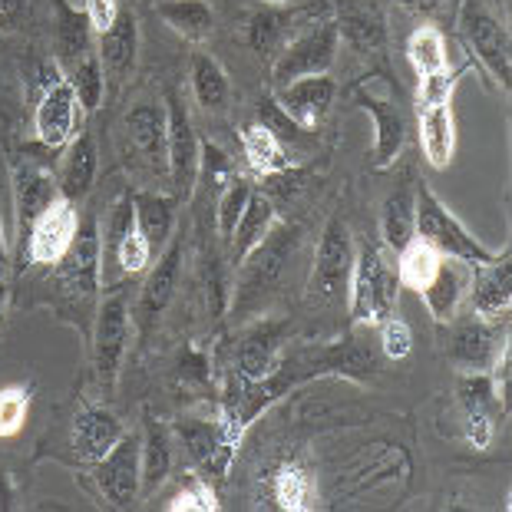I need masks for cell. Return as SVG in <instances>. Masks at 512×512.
Masks as SVG:
<instances>
[{"instance_id":"cell-1","label":"cell","mask_w":512,"mask_h":512,"mask_svg":"<svg viewBox=\"0 0 512 512\" xmlns=\"http://www.w3.org/2000/svg\"><path fill=\"white\" fill-rule=\"evenodd\" d=\"M57 268V288L63 294V301H70V308H80L83 318L96 314V298H100V285H103V235H100V222L93 215L80 219L76 228V238L70 245V252L60 258ZM83 334H90L83 321Z\"/></svg>"},{"instance_id":"cell-2","label":"cell","mask_w":512,"mask_h":512,"mask_svg":"<svg viewBox=\"0 0 512 512\" xmlns=\"http://www.w3.org/2000/svg\"><path fill=\"white\" fill-rule=\"evenodd\" d=\"M400 281L397 271L387 265L384 245L364 242L354 255L351 285H347V311L354 324H380L390 314H397Z\"/></svg>"},{"instance_id":"cell-3","label":"cell","mask_w":512,"mask_h":512,"mask_svg":"<svg viewBox=\"0 0 512 512\" xmlns=\"http://www.w3.org/2000/svg\"><path fill=\"white\" fill-rule=\"evenodd\" d=\"M417 235L430 242L443 258L463 261V265L479 268L496 261L506 252H493L466 228L456 215L446 209L443 199L430 189V182H417Z\"/></svg>"},{"instance_id":"cell-4","label":"cell","mask_w":512,"mask_h":512,"mask_svg":"<svg viewBox=\"0 0 512 512\" xmlns=\"http://www.w3.org/2000/svg\"><path fill=\"white\" fill-rule=\"evenodd\" d=\"M129 341H133V294H129V288H116L96 304L90 331L93 370L106 394H113Z\"/></svg>"},{"instance_id":"cell-5","label":"cell","mask_w":512,"mask_h":512,"mask_svg":"<svg viewBox=\"0 0 512 512\" xmlns=\"http://www.w3.org/2000/svg\"><path fill=\"white\" fill-rule=\"evenodd\" d=\"M80 100H76L73 86L63 73L60 63H47L40 70V96L34 110V133L43 149H63L70 139L80 133Z\"/></svg>"},{"instance_id":"cell-6","label":"cell","mask_w":512,"mask_h":512,"mask_svg":"<svg viewBox=\"0 0 512 512\" xmlns=\"http://www.w3.org/2000/svg\"><path fill=\"white\" fill-rule=\"evenodd\" d=\"M354 238L351 228H347L344 219H331L324 225L318 252H314V265L308 275V298L311 304H337L347 294V285H351V271H354Z\"/></svg>"},{"instance_id":"cell-7","label":"cell","mask_w":512,"mask_h":512,"mask_svg":"<svg viewBox=\"0 0 512 512\" xmlns=\"http://www.w3.org/2000/svg\"><path fill=\"white\" fill-rule=\"evenodd\" d=\"M337 53H341V34H337L334 17H324L321 24L301 30L298 37H291L278 50V57L271 60V90H278V86L291 80H301V76L331 73Z\"/></svg>"},{"instance_id":"cell-8","label":"cell","mask_w":512,"mask_h":512,"mask_svg":"<svg viewBox=\"0 0 512 512\" xmlns=\"http://www.w3.org/2000/svg\"><path fill=\"white\" fill-rule=\"evenodd\" d=\"M298 228L294 225H285V222H275V228L268 232V238L261 242L255 252H248V258L242 261V271H238V285H235V308L245 311L252 308V304L261 298V294H268L271 285L281 278V271H285L288 258L294 255V248H298Z\"/></svg>"},{"instance_id":"cell-9","label":"cell","mask_w":512,"mask_h":512,"mask_svg":"<svg viewBox=\"0 0 512 512\" xmlns=\"http://www.w3.org/2000/svg\"><path fill=\"white\" fill-rule=\"evenodd\" d=\"M460 37L470 47L473 57L483 63L486 73L509 90L512 80V47H509V30L499 24V17L479 0H463L460 7Z\"/></svg>"},{"instance_id":"cell-10","label":"cell","mask_w":512,"mask_h":512,"mask_svg":"<svg viewBox=\"0 0 512 512\" xmlns=\"http://www.w3.org/2000/svg\"><path fill=\"white\" fill-rule=\"evenodd\" d=\"M10 192H14V215H17V248L24 252L27 235L43 209L60 195V185L53 169L43 159L17 156L10 162Z\"/></svg>"},{"instance_id":"cell-11","label":"cell","mask_w":512,"mask_h":512,"mask_svg":"<svg viewBox=\"0 0 512 512\" xmlns=\"http://www.w3.org/2000/svg\"><path fill=\"white\" fill-rule=\"evenodd\" d=\"M76 228H80V205H73L70 199L57 195L43 215L34 222L27 235V245L20 252V265H43V268H53L60 265V258L70 252L73 238H76Z\"/></svg>"},{"instance_id":"cell-12","label":"cell","mask_w":512,"mask_h":512,"mask_svg":"<svg viewBox=\"0 0 512 512\" xmlns=\"http://www.w3.org/2000/svg\"><path fill=\"white\" fill-rule=\"evenodd\" d=\"M354 103L374 119V152H370V166L377 172L390 169L403 152V146H407V116H403L400 103L390 93H377L370 83L357 86Z\"/></svg>"},{"instance_id":"cell-13","label":"cell","mask_w":512,"mask_h":512,"mask_svg":"<svg viewBox=\"0 0 512 512\" xmlns=\"http://www.w3.org/2000/svg\"><path fill=\"white\" fill-rule=\"evenodd\" d=\"M172 437L179 440L185 460H189L205 479L228 476L235 450L222 446L219 417L209 420V417H195V413H182V417H176V423H172Z\"/></svg>"},{"instance_id":"cell-14","label":"cell","mask_w":512,"mask_h":512,"mask_svg":"<svg viewBox=\"0 0 512 512\" xmlns=\"http://www.w3.org/2000/svg\"><path fill=\"white\" fill-rule=\"evenodd\" d=\"M166 116V172L176 185L179 199H189L195 189V176H199V136H195L192 116L176 93L166 96Z\"/></svg>"},{"instance_id":"cell-15","label":"cell","mask_w":512,"mask_h":512,"mask_svg":"<svg viewBox=\"0 0 512 512\" xmlns=\"http://www.w3.org/2000/svg\"><path fill=\"white\" fill-rule=\"evenodd\" d=\"M509 337L499 328V321H486V318H463V321H450V337H446V357L450 364L460 370V374H470V370H489L496 361L499 347H503Z\"/></svg>"},{"instance_id":"cell-16","label":"cell","mask_w":512,"mask_h":512,"mask_svg":"<svg viewBox=\"0 0 512 512\" xmlns=\"http://www.w3.org/2000/svg\"><path fill=\"white\" fill-rule=\"evenodd\" d=\"M139 450H143V440L136 433H123V440L100 463H93V483L106 503L116 509L133 506L139 499V476H143L139 473Z\"/></svg>"},{"instance_id":"cell-17","label":"cell","mask_w":512,"mask_h":512,"mask_svg":"<svg viewBox=\"0 0 512 512\" xmlns=\"http://www.w3.org/2000/svg\"><path fill=\"white\" fill-rule=\"evenodd\" d=\"M285 341L288 324L285 321H258L245 331L242 344H238L235 374L245 380H265L285 361Z\"/></svg>"},{"instance_id":"cell-18","label":"cell","mask_w":512,"mask_h":512,"mask_svg":"<svg viewBox=\"0 0 512 512\" xmlns=\"http://www.w3.org/2000/svg\"><path fill=\"white\" fill-rule=\"evenodd\" d=\"M166 129H169L166 103L143 100V103L129 106L123 116L126 143L149 169H166Z\"/></svg>"},{"instance_id":"cell-19","label":"cell","mask_w":512,"mask_h":512,"mask_svg":"<svg viewBox=\"0 0 512 512\" xmlns=\"http://www.w3.org/2000/svg\"><path fill=\"white\" fill-rule=\"evenodd\" d=\"M271 96H275L281 110H285L301 129H311L331 113L337 83L331 80V73L301 76V80H291L285 86H278V90H271Z\"/></svg>"},{"instance_id":"cell-20","label":"cell","mask_w":512,"mask_h":512,"mask_svg":"<svg viewBox=\"0 0 512 512\" xmlns=\"http://www.w3.org/2000/svg\"><path fill=\"white\" fill-rule=\"evenodd\" d=\"M126 427L119 423L116 413L106 407H96V403H86L80 413L73 417L70 427V450L80 463H100L113 446L123 440Z\"/></svg>"},{"instance_id":"cell-21","label":"cell","mask_w":512,"mask_h":512,"mask_svg":"<svg viewBox=\"0 0 512 512\" xmlns=\"http://www.w3.org/2000/svg\"><path fill=\"white\" fill-rule=\"evenodd\" d=\"M96 172H100V146H96V136L90 129H80V133L63 146V159L57 172L60 195L70 199L73 205H80L86 195L93 192Z\"/></svg>"},{"instance_id":"cell-22","label":"cell","mask_w":512,"mask_h":512,"mask_svg":"<svg viewBox=\"0 0 512 512\" xmlns=\"http://www.w3.org/2000/svg\"><path fill=\"white\" fill-rule=\"evenodd\" d=\"M470 308L476 318L486 321H506L512 308V271H509V252L499 255L489 265L473 268L470 275Z\"/></svg>"},{"instance_id":"cell-23","label":"cell","mask_w":512,"mask_h":512,"mask_svg":"<svg viewBox=\"0 0 512 512\" xmlns=\"http://www.w3.org/2000/svg\"><path fill=\"white\" fill-rule=\"evenodd\" d=\"M179 275H182V238L172 235L166 252L159 255L156 268L149 271L146 285H143V291H139V314L136 318L146 331L162 318V311L169 308L172 294H176V288H179Z\"/></svg>"},{"instance_id":"cell-24","label":"cell","mask_w":512,"mask_h":512,"mask_svg":"<svg viewBox=\"0 0 512 512\" xmlns=\"http://www.w3.org/2000/svg\"><path fill=\"white\" fill-rule=\"evenodd\" d=\"M96 53L106 70V80L123 83L136 70L139 60V20L133 10H119L116 24L96 37Z\"/></svg>"},{"instance_id":"cell-25","label":"cell","mask_w":512,"mask_h":512,"mask_svg":"<svg viewBox=\"0 0 512 512\" xmlns=\"http://www.w3.org/2000/svg\"><path fill=\"white\" fill-rule=\"evenodd\" d=\"M417 235V179L407 166L403 179L390 189L384 199V212H380V238L390 252H400L410 238Z\"/></svg>"},{"instance_id":"cell-26","label":"cell","mask_w":512,"mask_h":512,"mask_svg":"<svg viewBox=\"0 0 512 512\" xmlns=\"http://www.w3.org/2000/svg\"><path fill=\"white\" fill-rule=\"evenodd\" d=\"M470 291V265L453 258H443L437 275L430 278V285L420 291V301L427 304L430 318L437 324H450L460 318V304Z\"/></svg>"},{"instance_id":"cell-27","label":"cell","mask_w":512,"mask_h":512,"mask_svg":"<svg viewBox=\"0 0 512 512\" xmlns=\"http://www.w3.org/2000/svg\"><path fill=\"white\" fill-rule=\"evenodd\" d=\"M143 450H139V496H152L156 489L172 476V463H176V437L172 427H166L156 417H146L143 430Z\"/></svg>"},{"instance_id":"cell-28","label":"cell","mask_w":512,"mask_h":512,"mask_svg":"<svg viewBox=\"0 0 512 512\" xmlns=\"http://www.w3.org/2000/svg\"><path fill=\"white\" fill-rule=\"evenodd\" d=\"M337 34H341V43H347L357 53H370L380 50L387 43V24L380 17L377 7L370 4H357V0H341L337 4Z\"/></svg>"},{"instance_id":"cell-29","label":"cell","mask_w":512,"mask_h":512,"mask_svg":"<svg viewBox=\"0 0 512 512\" xmlns=\"http://www.w3.org/2000/svg\"><path fill=\"white\" fill-rule=\"evenodd\" d=\"M133 199V215H136V225L139 232L149 238V245L156 248H166L169 238L176 235V205H179V195H166V192H152V189H136L129 192Z\"/></svg>"},{"instance_id":"cell-30","label":"cell","mask_w":512,"mask_h":512,"mask_svg":"<svg viewBox=\"0 0 512 512\" xmlns=\"http://www.w3.org/2000/svg\"><path fill=\"white\" fill-rule=\"evenodd\" d=\"M53 43H57V63L63 70L93 50V27L86 14L70 0H53Z\"/></svg>"},{"instance_id":"cell-31","label":"cell","mask_w":512,"mask_h":512,"mask_svg":"<svg viewBox=\"0 0 512 512\" xmlns=\"http://www.w3.org/2000/svg\"><path fill=\"white\" fill-rule=\"evenodd\" d=\"M275 222H278V205L268 199L265 189H252V199H248L242 219H238L232 238H228V245H232V265H242L248 252H255L265 242Z\"/></svg>"},{"instance_id":"cell-32","label":"cell","mask_w":512,"mask_h":512,"mask_svg":"<svg viewBox=\"0 0 512 512\" xmlns=\"http://www.w3.org/2000/svg\"><path fill=\"white\" fill-rule=\"evenodd\" d=\"M420 146L433 169H446L456 152V119L453 103L420 106Z\"/></svg>"},{"instance_id":"cell-33","label":"cell","mask_w":512,"mask_h":512,"mask_svg":"<svg viewBox=\"0 0 512 512\" xmlns=\"http://www.w3.org/2000/svg\"><path fill=\"white\" fill-rule=\"evenodd\" d=\"M242 152L248 169L258 172V176H275V172H288L294 169V156L291 149L281 143V139L271 133L268 126H261L258 119L255 123L242 126Z\"/></svg>"},{"instance_id":"cell-34","label":"cell","mask_w":512,"mask_h":512,"mask_svg":"<svg viewBox=\"0 0 512 512\" xmlns=\"http://www.w3.org/2000/svg\"><path fill=\"white\" fill-rule=\"evenodd\" d=\"M294 17H298V10H288L285 4H265L261 10H255L248 17V47L261 53V57L275 60L278 50L291 40Z\"/></svg>"},{"instance_id":"cell-35","label":"cell","mask_w":512,"mask_h":512,"mask_svg":"<svg viewBox=\"0 0 512 512\" xmlns=\"http://www.w3.org/2000/svg\"><path fill=\"white\" fill-rule=\"evenodd\" d=\"M271 499H275L278 509L285 512H311L314 499H318V486H314V476L308 473V466L301 463H281L268 479Z\"/></svg>"},{"instance_id":"cell-36","label":"cell","mask_w":512,"mask_h":512,"mask_svg":"<svg viewBox=\"0 0 512 512\" xmlns=\"http://www.w3.org/2000/svg\"><path fill=\"white\" fill-rule=\"evenodd\" d=\"M189 86L192 96L202 110H225L228 100H232V83H228V73L222 70V63L212 57V53L195 50L189 60Z\"/></svg>"},{"instance_id":"cell-37","label":"cell","mask_w":512,"mask_h":512,"mask_svg":"<svg viewBox=\"0 0 512 512\" xmlns=\"http://www.w3.org/2000/svg\"><path fill=\"white\" fill-rule=\"evenodd\" d=\"M156 14L166 20L182 40L202 43L215 27V10L209 0H159Z\"/></svg>"},{"instance_id":"cell-38","label":"cell","mask_w":512,"mask_h":512,"mask_svg":"<svg viewBox=\"0 0 512 512\" xmlns=\"http://www.w3.org/2000/svg\"><path fill=\"white\" fill-rule=\"evenodd\" d=\"M443 255L430 242H423L420 235H413L407 245L397 252V281L400 288L423 291L430 285V278L437 275Z\"/></svg>"},{"instance_id":"cell-39","label":"cell","mask_w":512,"mask_h":512,"mask_svg":"<svg viewBox=\"0 0 512 512\" xmlns=\"http://www.w3.org/2000/svg\"><path fill=\"white\" fill-rule=\"evenodd\" d=\"M63 73H67L76 100H80L83 116H90V113L100 110L103 100H106V70H103V63H100V53L90 50L86 57H80V60L73 63V67H67Z\"/></svg>"},{"instance_id":"cell-40","label":"cell","mask_w":512,"mask_h":512,"mask_svg":"<svg viewBox=\"0 0 512 512\" xmlns=\"http://www.w3.org/2000/svg\"><path fill=\"white\" fill-rule=\"evenodd\" d=\"M407 60H410V67L417 70L420 80L430 73L446 70V40H443L440 30L430 27V24L413 30V34L407 37Z\"/></svg>"},{"instance_id":"cell-41","label":"cell","mask_w":512,"mask_h":512,"mask_svg":"<svg viewBox=\"0 0 512 512\" xmlns=\"http://www.w3.org/2000/svg\"><path fill=\"white\" fill-rule=\"evenodd\" d=\"M116 255V265H119V271H123V275H143V271L152 265V255H156V248L149 245V238L139 232V225L133 222L126 228L123 235L116 238V242L106 248V255ZM103 255V258H106Z\"/></svg>"},{"instance_id":"cell-42","label":"cell","mask_w":512,"mask_h":512,"mask_svg":"<svg viewBox=\"0 0 512 512\" xmlns=\"http://www.w3.org/2000/svg\"><path fill=\"white\" fill-rule=\"evenodd\" d=\"M252 189H255L252 179H245V176H232L219 189V209H215V222H219V235L225 238V242L232 238L238 219H242L245 205H248V199H252Z\"/></svg>"},{"instance_id":"cell-43","label":"cell","mask_w":512,"mask_h":512,"mask_svg":"<svg viewBox=\"0 0 512 512\" xmlns=\"http://www.w3.org/2000/svg\"><path fill=\"white\" fill-rule=\"evenodd\" d=\"M30 403H34V394L24 384H10L0 390V440L17 437L24 430Z\"/></svg>"},{"instance_id":"cell-44","label":"cell","mask_w":512,"mask_h":512,"mask_svg":"<svg viewBox=\"0 0 512 512\" xmlns=\"http://www.w3.org/2000/svg\"><path fill=\"white\" fill-rule=\"evenodd\" d=\"M219 506L222 503H219V493H215L212 479H205L202 473L185 479V486L166 503L169 512H215Z\"/></svg>"},{"instance_id":"cell-45","label":"cell","mask_w":512,"mask_h":512,"mask_svg":"<svg viewBox=\"0 0 512 512\" xmlns=\"http://www.w3.org/2000/svg\"><path fill=\"white\" fill-rule=\"evenodd\" d=\"M456 397H460L463 410H489L493 413L499 407L496 387L489 370H470V374H460L456 380Z\"/></svg>"},{"instance_id":"cell-46","label":"cell","mask_w":512,"mask_h":512,"mask_svg":"<svg viewBox=\"0 0 512 512\" xmlns=\"http://www.w3.org/2000/svg\"><path fill=\"white\" fill-rule=\"evenodd\" d=\"M235 176V166L232 159H228V152L212 143V139H205V143H199V176H195V182H205L212 185V189H222V185Z\"/></svg>"},{"instance_id":"cell-47","label":"cell","mask_w":512,"mask_h":512,"mask_svg":"<svg viewBox=\"0 0 512 512\" xmlns=\"http://www.w3.org/2000/svg\"><path fill=\"white\" fill-rule=\"evenodd\" d=\"M258 123H261V126H268L271 133H275L285 146L294 143V139H301V136H304V129H301L298 123H294V119H291L285 110H281L278 100H275L271 93L261 96V103H258Z\"/></svg>"},{"instance_id":"cell-48","label":"cell","mask_w":512,"mask_h":512,"mask_svg":"<svg viewBox=\"0 0 512 512\" xmlns=\"http://www.w3.org/2000/svg\"><path fill=\"white\" fill-rule=\"evenodd\" d=\"M380 328V344H384V354L390 357V361H403L410 351H413V331L410 324L397 318V314H390V318H384L377 324Z\"/></svg>"},{"instance_id":"cell-49","label":"cell","mask_w":512,"mask_h":512,"mask_svg":"<svg viewBox=\"0 0 512 512\" xmlns=\"http://www.w3.org/2000/svg\"><path fill=\"white\" fill-rule=\"evenodd\" d=\"M453 90H456V73H450V70L423 76V80H420V93H417V106L453 103Z\"/></svg>"},{"instance_id":"cell-50","label":"cell","mask_w":512,"mask_h":512,"mask_svg":"<svg viewBox=\"0 0 512 512\" xmlns=\"http://www.w3.org/2000/svg\"><path fill=\"white\" fill-rule=\"evenodd\" d=\"M463 437L473 450H486L493 443V413L489 410H463Z\"/></svg>"},{"instance_id":"cell-51","label":"cell","mask_w":512,"mask_h":512,"mask_svg":"<svg viewBox=\"0 0 512 512\" xmlns=\"http://www.w3.org/2000/svg\"><path fill=\"white\" fill-rule=\"evenodd\" d=\"M119 10H123L119 7V0H83V14H86V20H90L96 37L106 34V30L116 24Z\"/></svg>"},{"instance_id":"cell-52","label":"cell","mask_w":512,"mask_h":512,"mask_svg":"<svg viewBox=\"0 0 512 512\" xmlns=\"http://www.w3.org/2000/svg\"><path fill=\"white\" fill-rule=\"evenodd\" d=\"M179 374L185 377V384H209L212 374H209V357H205V351H199V347H185Z\"/></svg>"},{"instance_id":"cell-53","label":"cell","mask_w":512,"mask_h":512,"mask_svg":"<svg viewBox=\"0 0 512 512\" xmlns=\"http://www.w3.org/2000/svg\"><path fill=\"white\" fill-rule=\"evenodd\" d=\"M30 14V0H0V30H17Z\"/></svg>"},{"instance_id":"cell-54","label":"cell","mask_w":512,"mask_h":512,"mask_svg":"<svg viewBox=\"0 0 512 512\" xmlns=\"http://www.w3.org/2000/svg\"><path fill=\"white\" fill-rule=\"evenodd\" d=\"M14 506V479L10 473H0V512Z\"/></svg>"},{"instance_id":"cell-55","label":"cell","mask_w":512,"mask_h":512,"mask_svg":"<svg viewBox=\"0 0 512 512\" xmlns=\"http://www.w3.org/2000/svg\"><path fill=\"white\" fill-rule=\"evenodd\" d=\"M407 7H413L423 17H433V14H440V10H443V0H407Z\"/></svg>"},{"instance_id":"cell-56","label":"cell","mask_w":512,"mask_h":512,"mask_svg":"<svg viewBox=\"0 0 512 512\" xmlns=\"http://www.w3.org/2000/svg\"><path fill=\"white\" fill-rule=\"evenodd\" d=\"M10 268V255H7V238H4V222H0V278L7 275Z\"/></svg>"},{"instance_id":"cell-57","label":"cell","mask_w":512,"mask_h":512,"mask_svg":"<svg viewBox=\"0 0 512 512\" xmlns=\"http://www.w3.org/2000/svg\"><path fill=\"white\" fill-rule=\"evenodd\" d=\"M4 304H7V281L0 278V318H4Z\"/></svg>"},{"instance_id":"cell-58","label":"cell","mask_w":512,"mask_h":512,"mask_svg":"<svg viewBox=\"0 0 512 512\" xmlns=\"http://www.w3.org/2000/svg\"><path fill=\"white\" fill-rule=\"evenodd\" d=\"M265 4H294V0H265Z\"/></svg>"},{"instance_id":"cell-59","label":"cell","mask_w":512,"mask_h":512,"mask_svg":"<svg viewBox=\"0 0 512 512\" xmlns=\"http://www.w3.org/2000/svg\"><path fill=\"white\" fill-rule=\"evenodd\" d=\"M70 4H76V7H80V0H70Z\"/></svg>"}]
</instances>
